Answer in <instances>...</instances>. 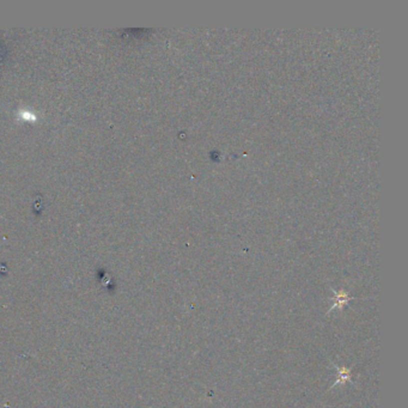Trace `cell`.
<instances>
[{
	"instance_id": "cell-2",
	"label": "cell",
	"mask_w": 408,
	"mask_h": 408,
	"mask_svg": "<svg viewBox=\"0 0 408 408\" xmlns=\"http://www.w3.org/2000/svg\"><path fill=\"white\" fill-rule=\"evenodd\" d=\"M332 365H333V367L337 369L338 375H337V381H335L333 385L331 386V388H329V389H333V388H335V387L339 386V385H345L346 382L353 383L352 373H351L350 369L340 368V367H338L337 364H334V363H332Z\"/></svg>"
},
{
	"instance_id": "cell-1",
	"label": "cell",
	"mask_w": 408,
	"mask_h": 408,
	"mask_svg": "<svg viewBox=\"0 0 408 408\" xmlns=\"http://www.w3.org/2000/svg\"><path fill=\"white\" fill-rule=\"evenodd\" d=\"M332 291H333V293H334V296L332 297L333 304H332V307L329 308V310L327 311V315H328V314H331L332 311L335 310V309L343 310L344 308H345L351 301H353V299H358L356 297H351L349 293L345 292V291H334V290H332Z\"/></svg>"
}]
</instances>
